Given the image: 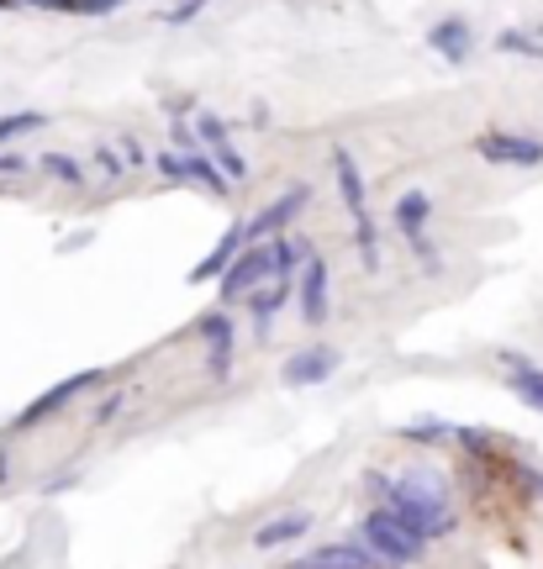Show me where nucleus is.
Masks as SVG:
<instances>
[{"instance_id": "nucleus-26", "label": "nucleus", "mask_w": 543, "mask_h": 569, "mask_svg": "<svg viewBox=\"0 0 543 569\" xmlns=\"http://www.w3.org/2000/svg\"><path fill=\"white\" fill-rule=\"evenodd\" d=\"M22 169H27V164H22L16 153H0V175H22Z\"/></svg>"}, {"instance_id": "nucleus-17", "label": "nucleus", "mask_w": 543, "mask_h": 569, "mask_svg": "<svg viewBox=\"0 0 543 569\" xmlns=\"http://www.w3.org/2000/svg\"><path fill=\"white\" fill-rule=\"evenodd\" d=\"M302 533H311V511L274 517V522H264V527L253 533V543H259V548H274V543H291V538H302Z\"/></svg>"}, {"instance_id": "nucleus-16", "label": "nucleus", "mask_w": 543, "mask_h": 569, "mask_svg": "<svg viewBox=\"0 0 543 569\" xmlns=\"http://www.w3.org/2000/svg\"><path fill=\"white\" fill-rule=\"evenodd\" d=\"M238 248H243V227H233V233H227V238L216 242L212 253H206V259H201V264L190 270V285H206V280H216V274L233 264V253H238Z\"/></svg>"}, {"instance_id": "nucleus-21", "label": "nucleus", "mask_w": 543, "mask_h": 569, "mask_svg": "<svg viewBox=\"0 0 543 569\" xmlns=\"http://www.w3.org/2000/svg\"><path fill=\"white\" fill-rule=\"evenodd\" d=\"M43 169L63 185H85V169H80V158H69V153H43Z\"/></svg>"}, {"instance_id": "nucleus-18", "label": "nucleus", "mask_w": 543, "mask_h": 569, "mask_svg": "<svg viewBox=\"0 0 543 569\" xmlns=\"http://www.w3.org/2000/svg\"><path fill=\"white\" fill-rule=\"evenodd\" d=\"M427 195L423 190H406L401 201H396V227H401V238H423V222H427Z\"/></svg>"}, {"instance_id": "nucleus-3", "label": "nucleus", "mask_w": 543, "mask_h": 569, "mask_svg": "<svg viewBox=\"0 0 543 569\" xmlns=\"http://www.w3.org/2000/svg\"><path fill=\"white\" fill-rule=\"evenodd\" d=\"M216 280H222V300L248 296L259 280H270V242H243L238 253H233V264L216 274Z\"/></svg>"}, {"instance_id": "nucleus-23", "label": "nucleus", "mask_w": 543, "mask_h": 569, "mask_svg": "<svg viewBox=\"0 0 543 569\" xmlns=\"http://www.w3.org/2000/svg\"><path fill=\"white\" fill-rule=\"evenodd\" d=\"M43 117L37 111H11V117H0V143H11V138H22V132H37Z\"/></svg>"}, {"instance_id": "nucleus-1", "label": "nucleus", "mask_w": 543, "mask_h": 569, "mask_svg": "<svg viewBox=\"0 0 543 569\" xmlns=\"http://www.w3.org/2000/svg\"><path fill=\"white\" fill-rule=\"evenodd\" d=\"M369 485L391 501V511L423 538H444L453 527L449 517V496H444V479H433L427 470H406L401 479H386V475H369Z\"/></svg>"}, {"instance_id": "nucleus-6", "label": "nucleus", "mask_w": 543, "mask_h": 569, "mask_svg": "<svg viewBox=\"0 0 543 569\" xmlns=\"http://www.w3.org/2000/svg\"><path fill=\"white\" fill-rule=\"evenodd\" d=\"M427 48H433V54H444L449 63H464V59H470V48H475V32H470L464 16H444V22H433V27H427Z\"/></svg>"}, {"instance_id": "nucleus-4", "label": "nucleus", "mask_w": 543, "mask_h": 569, "mask_svg": "<svg viewBox=\"0 0 543 569\" xmlns=\"http://www.w3.org/2000/svg\"><path fill=\"white\" fill-rule=\"evenodd\" d=\"M475 153L485 164H517V169L543 164V143L528 132H485V138H475Z\"/></svg>"}, {"instance_id": "nucleus-14", "label": "nucleus", "mask_w": 543, "mask_h": 569, "mask_svg": "<svg viewBox=\"0 0 543 569\" xmlns=\"http://www.w3.org/2000/svg\"><path fill=\"white\" fill-rule=\"evenodd\" d=\"M302 317L311 328L328 317V264H322V259H306V270H302Z\"/></svg>"}, {"instance_id": "nucleus-9", "label": "nucleus", "mask_w": 543, "mask_h": 569, "mask_svg": "<svg viewBox=\"0 0 543 569\" xmlns=\"http://www.w3.org/2000/svg\"><path fill=\"white\" fill-rule=\"evenodd\" d=\"M91 386H101V369H85V375H74V380H59L48 395H37L27 412H22V427H32V422H43V417H54L59 406H69L80 390H91Z\"/></svg>"}, {"instance_id": "nucleus-22", "label": "nucleus", "mask_w": 543, "mask_h": 569, "mask_svg": "<svg viewBox=\"0 0 543 569\" xmlns=\"http://www.w3.org/2000/svg\"><path fill=\"white\" fill-rule=\"evenodd\" d=\"M121 0H48V11H74V16H106Z\"/></svg>"}, {"instance_id": "nucleus-19", "label": "nucleus", "mask_w": 543, "mask_h": 569, "mask_svg": "<svg viewBox=\"0 0 543 569\" xmlns=\"http://www.w3.org/2000/svg\"><path fill=\"white\" fill-rule=\"evenodd\" d=\"M274 306H285V280H274V285H264V291H259V285L248 291V311H253V322H259V328L274 317Z\"/></svg>"}, {"instance_id": "nucleus-5", "label": "nucleus", "mask_w": 543, "mask_h": 569, "mask_svg": "<svg viewBox=\"0 0 543 569\" xmlns=\"http://www.w3.org/2000/svg\"><path fill=\"white\" fill-rule=\"evenodd\" d=\"M302 206H306V185H291V190L274 201V206H264L259 216H253V222H248V227H243V242L274 238V233H280V227H285V222H291V216H296Z\"/></svg>"}, {"instance_id": "nucleus-10", "label": "nucleus", "mask_w": 543, "mask_h": 569, "mask_svg": "<svg viewBox=\"0 0 543 569\" xmlns=\"http://www.w3.org/2000/svg\"><path fill=\"white\" fill-rule=\"evenodd\" d=\"M380 559L364 548V543H328L317 554H306L302 565H285V569H375Z\"/></svg>"}, {"instance_id": "nucleus-20", "label": "nucleus", "mask_w": 543, "mask_h": 569, "mask_svg": "<svg viewBox=\"0 0 543 569\" xmlns=\"http://www.w3.org/2000/svg\"><path fill=\"white\" fill-rule=\"evenodd\" d=\"M496 48L501 54H517V59H543V37H533V32H501L496 37Z\"/></svg>"}, {"instance_id": "nucleus-8", "label": "nucleus", "mask_w": 543, "mask_h": 569, "mask_svg": "<svg viewBox=\"0 0 543 569\" xmlns=\"http://www.w3.org/2000/svg\"><path fill=\"white\" fill-rule=\"evenodd\" d=\"M332 369H338V348H302L285 359V386H322Z\"/></svg>"}, {"instance_id": "nucleus-13", "label": "nucleus", "mask_w": 543, "mask_h": 569, "mask_svg": "<svg viewBox=\"0 0 543 569\" xmlns=\"http://www.w3.org/2000/svg\"><path fill=\"white\" fill-rule=\"evenodd\" d=\"M332 175H338V195H343L349 216H354V222L369 216V211H364V175H359V164H354L349 149H332Z\"/></svg>"}, {"instance_id": "nucleus-11", "label": "nucleus", "mask_w": 543, "mask_h": 569, "mask_svg": "<svg viewBox=\"0 0 543 569\" xmlns=\"http://www.w3.org/2000/svg\"><path fill=\"white\" fill-rule=\"evenodd\" d=\"M196 132H201V143L216 153V169H222L227 180H243V175H248V164H243V153L227 143V127H222V121L201 111V117H196Z\"/></svg>"}, {"instance_id": "nucleus-25", "label": "nucleus", "mask_w": 543, "mask_h": 569, "mask_svg": "<svg viewBox=\"0 0 543 569\" xmlns=\"http://www.w3.org/2000/svg\"><path fill=\"white\" fill-rule=\"evenodd\" d=\"M95 158H101V169H106V175H111V180H117L121 175V158L111 149H95Z\"/></svg>"}, {"instance_id": "nucleus-24", "label": "nucleus", "mask_w": 543, "mask_h": 569, "mask_svg": "<svg viewBox=\"0 0 543 569\" xmlns=\"http://www.w3.org/2000/svg\"><path fill=\"white\" fill-rule=\"evenodd\" d=\"M201 5H206V0H180V5H175V11L164 16V22H190V16H196Z\"/></svg>"}, {"instance_id": "nucleus-15", "label": "nucleus", "mask_w": 543, "mask_h": 569, "mask_svg": "<svg viewBox=\"0 0 543 569\" xmlns=\"http://www.w3.org/2000/svg\"><path fill=\"white\" fill-rule=\"evenodd\" d=\"M201 337L212 343V375L222 380L233 369V328H227V317H201Z\"/></svg>"}, {"instance_id": "nucleus-7", "label": "nucleus", "mask_w": 543, "mask_h": 569, "mask_svg": "<svg viewBox=\"0 0 543 569\" xmlns=\"http://www.w3.org/2000/svg\"><path fill=\"white\" fill-rule=\"evenodd\" d=\"M158 169H164V175H175V180H196L201 190H212V195H227V175L216 169L212 158H201V153H190V158L164 153V158H158Z\"/></svg>"}, {"instance_id": "nucleus-2", "label": "nucleus", "mask_w": 543, "mask_h": 569, "mask_svg": "<svg viewBox=\"0 0 543 569\" xmlns=\"http://www.w3.org/2000/svg\"><path fill=\"white\" fill-rule=\"evenodd\" d=\"M359 533H364V548H369L380 565H417V559H423V548H427L423 533H412V527H406L391 507L364 511Z\"/></svg>"}, {"instance_id": "nucleus-27", "label": "nucleus", "mask_w": 543, "mask_h": 569, "mask_svg": "<svg viewBox=\"0 0 543 569\" xmlns=\"http://www.w3.org/2000/svg\"><path fill=\"white\" fill-rule=\"evenodd\" d=\"M0 5H11V0H0Z\"/></svg>"}, {"instance_id": "nucleus-12", "label": "nucleus", "mask_w": 543, "mask_h": 569, "mask_svg": "<svg viewBox=\"0 0 543 569\" xmlns=\"http://www.w3.org/2000/svg\"><path fill=\"white\" fill-rule=\"evenodd\" d=\"M507 364V390H517V401H528L533 412H543V369L522 354H501Z\"/></svg>"}]
</instances>
